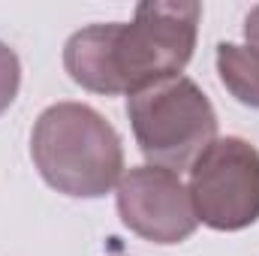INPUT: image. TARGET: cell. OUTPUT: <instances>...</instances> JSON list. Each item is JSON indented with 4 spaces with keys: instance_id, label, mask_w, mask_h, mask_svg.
Returning a JSON list of instances; mask_svg holds the SVG:
<instances>
[{
    "instance_id": "obj_1",
    "label": "cell",
    "mask_w": 259,
    "mask_h": 256,
    "mask_svg": "<svg viewBox=\"0 0 259 256\" xmlns=\"http://www.w3.org/2000/svg\"><path fill=\"white\" fill-rule=\"evenodd\" d=\"M30 157L49 187L75 199H100L124 178L121 136L84 103L49 106L33 124Z\"/></svg>"
},
{
    "instance_id": "obj_2",
    "label": "cell",
    "mask_w": 259,
    "mask_h": 256,
    "mask_svg": "<svg viewBox=\"0 0 259 256\" xmlns=\"http://www.w3.org/2000/svg\"><path fill=\"white\" fill-rule=\"evenodd\" d=\"M127 115L148 166L169 172L190 169L217 139L214 106L187 75H172L130 94Z\"/></svg>"
},
{
    "instance_id": "obj_3",
    "label": "cell",
    "mask_w": 259,
    "mask_h": 256,
    "mask_svg": "<svg viewBox=\"0 0 259 256\" xmlns=\"http://www.w3.org/2000/svg\"><path fill=\"white\" fill-rule=\"evenodd\" d=\"M202 6L178 3H139L130 24L115 21L112 30V75L118 94H136L154 81L181 75L193 58Z\"/></svg>"
},
{
    "instance_id": "obj_4",
    "label": "cell",
    "mask_w": 259,
    "mask_h": 256,
    "mask_svg": "<svg viewBox=\"0 0 259 256\" xmlns=\"http://www.w3.org/2000/svg\"><path fill=\"white\" fill-rule=\"evenodd\" d=\"M196 220L217 232H238L259 220V151L238 139H214L190 166Z\"/></svg>"
},
{
    "instance_id": "obj_5",
    "label": "cell",
    "mask_w": 259,
    "mask_h": 256,
    "mask_svg": "<svg viewBox=\"0 0 259 256\" xmlns=\"http://www.w3.org/2000/svg\"><path fill=\"white\" fill-rule=\"evenodd\" d=\"M118 214L130 232L154 244H181L199 226L190 190L178 172L136 166L118 181Z\"/></svg>"
},
{
    "instance_id": "obj_6",
    "label": "cell",
    "mask_w": 259,
    "mask_h": 256,
    "mask_svg": "<svg viewBox=\"0 0 259 256\" xmlns=\"http://www.w3.org/2000/svg\"><path fill=\"white\" fill-rule=\"evenodd\" d=\"M112 24H91L84 30H75L66 39L64 49V66L69 78L81 84L84 91L115 97L118 84L112 75Z\"/></svg>"
},
{
    "instance_id": "obj_7",
    "label": "cell",
    "mask_w": 259,
    "mask_h": 256,
    "mask_svg": "<svg viewBox=\"0 0 259 256\" xmlns=\"http://www.w3.org/2000/svg\"><path fill=\"white\" fill-rule=\"evenodd\" d=\"M217 72L223 88L244 106L259 109V55L235 46V42H220L217 46Z\"/></svg>"
},
{
    "instance_id": "obj_8",
    "label": "cell",
    "mask_w": 259,
    "mask_h": 256,
    "mask_svg": "<svg viewBox=\"0 0 259 256\" xmlns=\"http://www.w3.org/2000/svg\"><path fill=\"white\" fill-rule=\"evenodd\" d=\"M18 88H21V64H18V55L6 42H0V115L15 103Z\"/></svg>"
},
{
    "instance_id": "obj_9",
    "label": "cell",
    "mask_w": 259,
    "mask_h": 256,
    "mask_svg": "<svg viewBox=\"0 0 259 256\" xmlns=\"http://www.w3.org/2000/svg\"><path fill=\"white\" fill-rule=\"evenodd\" d=\"M244 39H247V49L259 55V6L250 9V15L244 18Z\"/></svg>"
}]
</instances>
